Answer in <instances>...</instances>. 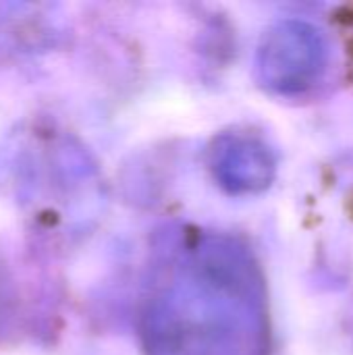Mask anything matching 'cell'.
Returning a JSON list of instances; mask_svg holds the SVG:
<instances>
[{"instance_id": "cell-1", "label": "cell", "mask_w": 353, "mask_h": 355, "mask_svg": "<svg viewBox=\"0 0 353 355\" xmlns=\"http://www.w3.org/2000/svg\"><path fill=\"white\" fill-rule=\"evenodd\" d=\"M154 314V341L162 355H264L268 322L264 287L252 256L218 239L198 252L193 289Z\"/></svg>"}, {"instance_id": "cell-2", "label": "cell", "mask_w": 353, "mask_h": 355, "mask_svg": "<svg viewBox=\"0 0 353 355\" xmlns=\"http://www.w3.org/2000/svg\"><path fill=\"white\" fill-rule=\"evenodd\" d=\"M329 44L320 27L302 19L273 25L258 48L260 81L285 96L308 92L327 71Z\"/></svg>"}, {"instance_id": "cell-3", "label": "cell", "mask_w": 353, "mask_h": 355, "mask_svg": "<svg viewBox=\"0 0 353 355\" xmlns=\"http://www.w3.org/2000/svg\"><path fill=\"white\" fill-rule=\"evenodd\" d=\"M214 171L231 191H260L268 187L275 177V156L254 137L227 135L216 144Z\"/></svg>"}]
</instances>
